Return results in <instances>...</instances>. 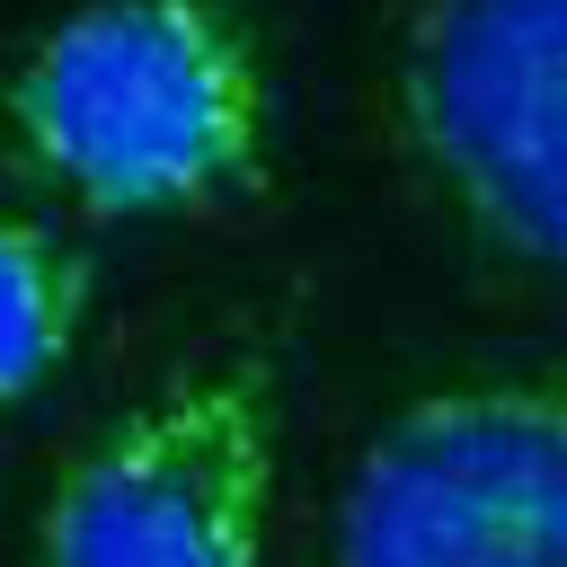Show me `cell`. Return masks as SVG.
I'll list each match as a JSON object with an SVG mask.
<instances>
[{"instance_id": "2", "label": "cell", "mask_w": 567, "mask_h": 567, "mask_svg": "<svg viewBox=\"0 0 567 567\" xmlns=\"http://www.w3.org/2000/svg\"><path fill=\"white\" fill-rule=\"evenodd\" d=\"M284 399L257 354L106 416L35 505V567H275Z\"/></svg>"}, {"instance_id": "1", "label": "cell", "mask_w": 567, "mask_h": 567, "mask_svg": "<svg viewBox=\"0 0 567 567\" xmlns=\"http://www.w3.org/2000/svg\"><path fill=\"white\" fill-rule=\"evenodd\" d=\"M0 142L97 221H177L257 186L275 80L221 0H80L0 71Z\"/></svg>"}, {"instance_id": "3", "label": "cell", "mask_w": 567, "mask_h": 567, "mask_svg": "<svg viewBox=\"0 0 567 567\" xmlns=\"http://www.w3.org/2000/svg\"><path fill=\"white\" fill-rule=\"evenodd\" d=\"M328 567H567V381H443L390 408L337 487Z\"/></svg>"}, {"instance_id": "5", "label": "cell", "mask_w": 567, "mask_h": 567, "mask_svg": "<svg viewBox=\"0 0 567 567\" xmlns=\"http://www.w3.org/2000/svg\"><path fill=\"white\" fill-rule=\"evenodd\" d=\"M80 319H89L80 248L35 213H0V416L71 363Z\"/></svg>"}, {"instance_id": "4", "label": "cell", "mask_w": 567, "mask_h": 567, "mask_svg": "<svg viewBox=\"0 0 567 567\" xmlns=\"http://www.w3.org/2000/svg\"><path fill=\"white\" fill-rule=\"evenodd\" d=\"M390 115L487 248L567 266V0H416Z\"/></svg>"}]
</instances>
